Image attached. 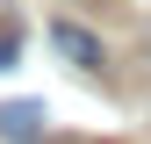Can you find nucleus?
I'll return each mask as SVG.
<instances>
[{
  "label": "nucleus",
  "instance_id": "obj_1",
  "mask_svg": "<svg viewBox=\"0 0 151 144\" xmlns=\"http://www.w3.org/2000/svg\"><path fill=\"white\" fill-rule=\"evenodd\" d=\"M50 43H58V58L65 65H79V72H101V36H93L86 22H72V14H58V22H50Z\"/></svg>",
  "mask_w": 151,
  "mask_h": 144
},
{
  "label": "nucleus",
  "instance_id": "obj_2",
  "mask_svg": "<svg viewBox=\"0 0 151 144\" xmlns=\"http://www.w3.org/2000/svg\"><path fill=\"white\" fill-rule=\"evenodd\" d=\"M43 137V108L36 101H0V144H36Z\"/></svg>",
  "mask_w": 151,
  "mask_h": 144
},
{
  "label": "nucleus",
  "instance_id": "obj_3",
  "mask_svg": "<svg viewBox=\"0 0 151 144\" xmlns=\"http://www.w3.org/2000/svg\"><path fill=\"white\" fill-rule=\"evenodd\" d=\"M22 58V22H0V65Z\"/></svg>",
  "mask_w": 151,
  "mask_h": 144
},
{
  "label": "nucleus",
  "instance_id": "obj_4",
  "mask_svg": "<svg viewBox=\"0 0 151 144\" xmlns=\"http://www.w3.org/2000/svg\"><path fill=\"white\" fill-rule=\"evenodd\" d=\"M72 144H101V137H72Z\"/></svg>",
  "mask_w": 151,
  "mask_h": 144
}]
</instances>
